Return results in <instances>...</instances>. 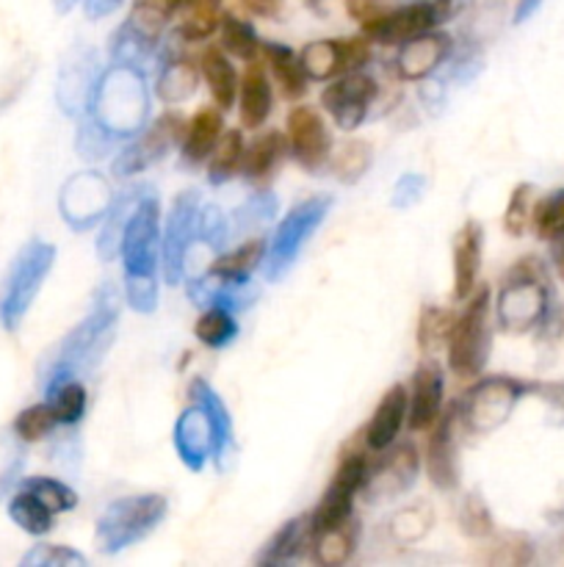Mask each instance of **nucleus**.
Returning <instances> with one entry per match:
<instances>
[{
    "instance_id": "nucleus-1",
    "label": "nucleus",
    "mask_w": 564,
    "mask_h": 567,
    "mask_svg": "<svg viewBox=\"0 0 564 567\" xmlns=\"http://www.w3.org/2000/svg\"><path fill=\"white\" fill-rule=\"evenodd\" d=\"M125 264V297L136 313H153L158 305L160 266V205L158 197L144 194L127 219L119 244Z\"/></svg>"
},
{
    "instance_id": "nucleus-2",
    "label": "nucleus",
    "mask_w": 564,
    "mask_h": 567,
    "mask_svg": "<svg viewBox=\"0 0 564 567\" xmlns=\"http://www.w3.org/2000/svg\"><path fill=\"white\" fill-rule=\"evenodd\" d=\"M88 125L119 142L136 136L147 127L149 120V92L138 66L114 64L100 72L86 103Z\"/></svg>"
},
{
    "instance_id": "nucleus-3",
    "label": "nucleus",
    "mask_w": 564,
    "mask_h": 567,
    "mask_svg": "<svg viewBox=\"0 0 564 567\" xmlns=\"http://www.w3.org/2000/svg\"><path fill=\"white\" fill-rule=\"evenodd\" d=\"M119 293L111 282L100 286L88 316L59 343L53 363L44 371V388L48 391H53L61 382L75 380L77 371L94 369L103 360L111 341H114L116 321H119Z\"/></svg>"
},
{
    "instance_id": "nucleus-4",
    "label": "nucleus",
    "mask_w": 564,
    "mask_h": 567,
    "mask_svg": "<svg viewBox=\"0 0 564 567\" xmlns=\"http://www.w3.org/2000/svg\"><path fill=\"white\" fill-rule=\"evenodd\" d=\"M53 264L55 247L42 241V238H33V241H28L17 252L9 271H6L3 282H0V324L6 330L14 332L22 324L25 313L31 310L33 299L42 291L44 277L50 275Z\"/></svg>"
},
{
    "instance_id": "nucleus-5",
    "label": "nucleus",
    "mask_w": 564,
    "mask_h": 567,
    "mask_svg": "<svg viewBox=\"0 0 564 567\" xmlns=\"http://www.w3.org/2000/svg\"><path fill=\"white\" fill-rule=\"evenodd\" d=\"M166 513H169V504L158 493L116 498L97 518L94 543H97L103 554L125 551V548L136 546L144 537L153 535L160 526V520L166 518Z\"/></svg>"
},
{
    "instance_id": "nucleus-6",
    "label": "nucleus",
    "mask_w": 564,
    "mask_h": 567,
    "mask_svg": "<svg viewBox=\"0 0 564 567\" xmlns=\"http://www.w3.org/2000/svg\"><path fill=\"white\" fill-rule=\"evenodd\" d=\"M547 316H551V291H547L542 266L534 258L520 260L501 286L498 321L509 332H529L547 324Z\"/></svg>"
},
{
    "instance_id": "nucleus-7",
    "label": "nucleus",
    "mask_w": 564,
    "mask_h": 567,
    "mask_svg": "<svg viewBox=\"0 0 564 567\" xmlns=\"http://www.w3.org/2000/svg\"><path fill=\"white\" fill-rule=\"evenodd\" d=\"M448 365L459 380H470L484 371L487 358L492 347V324H490V288L481 286L473 293L462 313L453 321V330L448 336Z\"/></svg>"
},
{
    "instance_id": "nucleus-8",
    "label": "nucleus",
    "mask_w": 564,
    "mask_h": 567,
    "mask_svg": "<svg viewBox=\"0 0 564 567\" xmlns=\"http://www.w3.org/2000/svg\"><path fill=\"white\" fill-rule=\"evenodd\" d=\"M330 205H332L330 197H310L288 210L285 219L280 221V227H276L274 236H271L269 249H265V258H263L265 280L271 282L280 280V277L296 264L304 244L310 241V236H313V233L321 227V221L326 219Z\"/></svg>"
},
{
    "instance_id": "nucleus-9",
    "label": "nucleus",
    "mask_w": 564,
    "mask_h": 567,
    "mask_svg": "<svg viewBox=\"0 0 564 567\" xmlns=\"http://www.w3.org/2000/svg\"><path fill=\"white\" fill-rule=\"evenodd\" d=\"M523 391V382L512 380V377H487V380L476 382L457 402L459 424L470 435H490L498 426L506 424Z\"/></svg>"
},
{
    "instance_id": "nucleus-10",
    "label": "nucleus",
    "mask_w": 564,
    "mask_h": 567,
    "mask_svg": "<svg viewBox=\"0 0 564 567\" xmlns=\"http://www.w3.org/2000/svg\"><path fill=\"white\" fill-rule=\"evenodd\" d=\"M199 194L186 188L171 203L169 216H166V230L160 236V266L169 286H177L186 275V258L191 252V244L197 241L199 227Z\"/></svg>"
},
{
    "instance_id": "nucleus-11",
    "label": "nucleus",
    "mask_w": 564,
    "mask_h": 567,
    "mask_svg": "<svg viewBox=\"0 0 564 567\" xmlns=\"http://www.w3.org/2000/svg\"><path fill=\"white\" fill-rule=\"evenodd\" d=\"M453 14V0H415L407 6H393L385 17L363 28L370 42L401 44L407 39L435 31Z\"/></svg>"
},
{
    "instance_id": "nucleus-12",
    "label": "nucleus",
    "mask_w": 564,
    "mask_h": 567,
    "mask_svg": "<svg viewBox=\"0 0 564 567\" xmlns=\"http://www.w3.org/2000/svg\"><path fill=\"white\" fill-rule=\"evenodd\" d=\"M365 471H368V457H365L363 452L348 449L346 454H341V463H337L330 487H326L318 507L310 515L313 532L330 529V526L341 524V520H346L348 515H352L354 496L363 491Z\"/></svg>"
},
{
    "instance_id": "nucleus-13",
    "label": "nucleus",
    "mask_w": 564,
    "mask_h": 567,
    "mask_svg": "<svg viewBox=\"0 0 564 567\" xmlns=\"http://www.w3.org/2000/svg\"><path fill=\"white\" fill-rule=\"evenodd\" d=\"M382 457L370 460L365 471L363 493L370 502H387V498L401 496L409 491L418 476V449L412 443H398V446L382 449Z\"/></svg>"
},
{
    "instance_id": "nucleus-14",
    "label": "nucleus",
    "mask_w": 564,
    "mask_h": 567,
    "mask_svg": "<svg viewBox=\"0 0 564 567\" xmlns=\"http://www.w3.org/2000/svg\"><path fill=\"white\" fill-rule=\"evenodd\" d=\"M182 136H186V120H182L180 114H175V111H166V114L158 116L136 142L127 144V147L116 155L114 175L130 177L136 175V172L147 169L149 164L164 158L177 142H182Z\"/></svg>"
},
{
    "instance_id": "nucleus-15",
    "label": "nucleus",
    "mask_w": 564,
    "mask_h": 567,
    "mask_svg": "<svg viewBox=\"0 0 564 567\" xmlns=\"http://www.w3.org/2000/svg\"><path fill=\"white\" fill-rule=\"evenodd\" d=\"M376 97V83L374 78H368L365 72H343L337 81H332L330 86L321 92V105L326 109V114L332 116L337 127L343 131H354V127L363 125V120L368 116L370 103Z\"/></svg>"
},
{
    "instance_id": "nucleus-16",
    "label": "nucleus",
    "mask_w": 564,
    "mask_h": 567,
    "mask_svg": "<svg viewBox=\"0 0 564 567\" xmlns=\"http://www.w3.org/2000/svg\"><path fill=\"white\" fill-rule=\"evenodd\" d=\"M288 147L304 169L313 172L326 164L332 153V136L324 116L313 105H296L288 114Z\"/></svg>"
},
{
    "instance_id": "nucleus-17",
    "label": "nucleus",
    "mask_w": 564,
    "mask_h": 567,
    "mask_svg": "<svg viewBox=\"0 0 564 567\" xmlns=\"http://www.w3.org/2000/svg\"><path fill=\"white\" fill-rule=\"evenodd\" d=\"M108 205V186L94 172H83V175L70 177L64 192H61V214H64L66 225L75 227V230H88L97 221H103Z\"/></svg>"
},
{
    "instance_id": "nucleus-18",
    "label": "nucleus",
    "mask_w": 564,
    "mask_h": 567,
    "mask_svg": "<svg viewBox=\"0 0 564 567\" xmlns=\"http://www.w3.org/2000/svg\"><path fill=\"white\" fill-rule=\"evenodd\" d=\"M429 446H426V471L437 491H453L457 487V435L462 430L457 413V402L440 413L437 424L431 426Z\"/></svg>"
},
{
    "instance_id": "nucleus-19",
    "label": "nucleus",
    "mask_w": 564,
    "mask_h": 567,
    "mask_svg": "<svg viewBox=\"0 0 564 567\" xmlns=\"http://www.w3.org/2000/svg\"><path fill=\"white\" fill-rule=\"evenodd\" d=\"M175 452L188 471H202L205 463L216 454V432L208 413L191 402V408L182 410L175 424Z\"/></svg>"
},
{
    "instance_id": "nucleus-20",
    "label": "nucleus",
    "mask_w": 564,
    "mask_h": 567,
    "mask_svg": "<svg viewBox=\"0 0 564 567\" xmlns=\"http://www.w3.org/2000/svg\"><path fill=\"white\" fill-rule=\"evenodd\" d=\"M451 37L442 31H426L420 37L407 39L398 44L396 72L404 81H424L451 55Z\"/></svg>"
},
{
    "instance_id": "nucleus-21",
    "label": "nucleus",
    "mask_w": 564,
    "mask_h": 567,
    "mask_svg": "<svg viewBox=\"0 0 564 567\" xmlns=\"http://www.w3.org/2000/svg\"><path fill=\"white\" fill-rule=\"evenodd\" d=\"M442 371L437 363H424L412 374L407 393V421L412 432H426L442 413Z\"/></svg>"
},
{
    "instance_id": "nucleus-22",
    "label": "nucleus",
    "mask_w": 564,
    "mask_h": 567,
    "mask_svg": "<svg viewBox=\"0 0 564 567\" xmlns=\"http://www.w3.org/2000/svg\"><path fill=\"white\" fill-rule=\"evenodd\" d=\"M481 244H484V230L473 219L464 221L462 230L453 238V299L457 302L473 293L481 264Z\"/></svg>"
},
{
    "instance_id": "nucleus-23",
    "label": "nucleus",
    "mask_w": 564,
    "mask_h": 567,
    "mask_svg": "<svg viewBox=\"0 0 564 567\" xmlns=\"http://www.w3.org/2000/svg\"><path fill=\"white\" fill-rule=\"evenodd\" d=\"M241 103H238V111H241V125L254 131V127L263 125L271 114V83L269 72H265L263 55L247 61V70L241 75Z\"/></svg>"
},
{
    "instance_id": "nucleus-24",
    "label": "nucleus",
    "mask_w": 564,
    "mask_h": 567,
    "mask_svg": "<svg viewBox=\"0 0 564 567\" xmlns=\"http://www.w3.org/2000/svg\"><path fill=\"white\" fill-rule=\"evenodd\" d=\"M404 419H407V391H404V385H393L379 399L374 419H370L368 430L363 432L365 446L370 452H382V449L390 446L398 437V432H401Z\"/></svg>"
},
{
    "instance_id": "nucleus-25",
    "label": "nucleus",
    "mask_w": 564,
    "mask_h": 567,
    "mask_svg": "<svg viewBox=\"0 0 564 567\" xmlns=\"http://www.w3.org/2000/svg\"><path fill=\"white\" fill-rule=\"evenodd\" d=\"M359 543V524L348 515L330 529L313 532V559L324 567H341L354 557Z\"/></svg>"
},
{
    "instance_id": "nucleus-26",
    "label": "nucleus",
    "mask_w": 564,
    "mask_h": 567,
    "mask_svg": "<svg viewBox=\"0 0 564 567\" xmlns=\"http://www.w3.org/2000/svg\"><path fill=\"white\" fill-rule=\"evenodd\" d=\"M260 55H263L265 66L274 75V81L280 83V92L288 100H299L307 92V72H304L302 59L293 53L291 48L276 42H260Z\"/></svg>"
},
{
    "instance_id": "nucleus-27",
    "label": "nucleus",
    "mask_w": 564,
    "mask_h": 567,
    "mask_svg": "<svg viewBox=\"0 0 564 567\" xmlns=\"http://www.w3.org/2000/svg\"><path fill=\"white\" fill-rule=\"evenodd\" d=\"M224 133V120H221V109H199L186 125V136H182V161L186 164H202L210 158L216 142Z\"/></svg>"
},
{
    "instance_id": "nucleus-28",
    "label": "nucleus",
    "mask_w": 564,
    "mask_h": 567,
    "mask_svg": "<svg viewBox=\"0 0 564 567\" xmlns=\"http://www.w3.org/2000/svg\"><path fill=\"white\" fill-rule=\"evenodd\" d=\"M304 546H313V524L310 515H296L285 526L274 532L263 551L258 554V565H285L304 551Z\"/></svg>"
},
{
    "instance_id": "nucleus-29",
    "label": "nucleus",
    "mask_w": 564,
    "mask_h": 567,
    "mask_svg": "<svg viewBox=\"0 0 564 567\" xmlns=\"http://www.w3.org/2000/svg\"><path fill=\"white\" fill-rule=\"evenodd\" d=\"M199 72H202V78L208 81L213 103L219 105L221 111L232 109V103H236L238 97V86H241V78H238L232 61L227 59L224 48H216L213 44V48L205 50L202 61H199Z\"/></svg>"
},
{
    "instance_id": "nucleus-30",
    "label": "nucleus",
    "mask_w": 564,
    "mask_h": 567,
    "mask_svg": "<svg viewBox=\"0 0 564 567\" xmlns=\"http://www.w3.org/2000/svg\"><path fill=\"white\" fill-rule=\"evenodd\" d=\"M188 399H191V402H197L199 408L208 413L210 424H213V432H216L213 460L221 465L227 460V454L232 452V446H236V437H232L230 413H227V408H224V402H221L219 393H216L213 388H210L205 380H194L191 382V388H188Z\"/></svg>"
},
{
    "instance_id": "nucleus-31",
    "label": "nucleus",
    "mask_w": 564,
    "mask_h": 567,
    "mask_svg": "<svg viewBox=\"0 0 564 567\" xmlns=\"http://www.w3.org/2000/svg\"><path fill=\"white\" fill-rule=\"evenodd\" d=\"M288 150V136H282L280 131H269L260 138H254L247 150H243L241 158V175L247 177L254 186H263L271 175H274V166L280 164V158Z\"/></svg>"
},
{
    "instance_id": "nucleus-32",
    "label": "nucleus",
    "mask_w": 564,
    "mask_h": 567,
    "mask_svg": "<svg viewBox=\"0 0 564 567\" xmlns=\"http://www.w3.org/2000/svg\"><path fill=\"white\" fill-rule=\"evenodd\" d=\"M92 50H88V59H75V61H66V66L61 70V81H59V100H61V109L66 114H81L86 111L88 103V94H92L94 83H97V75L88 72L92 66Z\"/></svg>"
},
{
    "instance_id": "nucleus-33",
    "label": "nucleus",
    "mask_w": 564,
    "mask_h": 567,
    "mask_svg": "<svg viewBox=\"0 0 564 567\" xmlns=\"http://www.w3.org/2000/svg\"><path fill=\"white\" fill-rule=\"evenodd\" d=\"M147 194V188H127L122 192L119 197L111 199L108 210L103 216V236H100L97 249L103 255V260H111L116 252H119V244H122V233H125L127 219H130L133 208L138 205V199Z\"/></svg>"
},
{
    "instance_id": "nucleus-34",
    "label": "nucleus",
    "mask_w": 564,
    "mask_h": 567,
    "mask_svg": "<svg viewBox=\"0 0 564 567\" xmlns=\"http://www.w3.org/2000/svg\"><path fill=\"white\" fill-rule=\"evenodd\" d=\"M265 249H269V244H265L263 238H249V241H243L241 247L232 249V252L219 255V258L208 266V271L221 277V280L247 282L249 277H252V271L263 264Z\"/></svg>"
},
{
    "instance_id": "nucleus-35",
    "label": "nucleus",
    "mask_w": 564,
    "mask_h": 567,
    "mask_svg": "<svg viewBox=\"0 0 564 567\" xmlns=\"http://www.w3.org/2000/svg\"><path fill=\"white\" fill-rule=\"evenodd\" d=\"M197 64L188 55H171L158 75V97L164 103H182L197 92Z\"/></svg>"
},
{
    "instance_id": "nucleus-36",
    "label": "nucleus",
    "mask_w": 564,
    "mask_h": 567,
    "mask_svg": "<svg viewBox=\"0 0 564 567\" xmlns=\"http://www.w3.org/2000/svg\"><path fill=\"white\" fill-rule=\"evenodd\" d=\"M241 158H243V136L241 131H224L216 142L213 153L208 161V181L213 186L232 181V177L241 172Z\"/></svg>"
},
{
    "instance_id": "nucleus-37",
    "label": "nucleus",
    "mask_w": 564,
    "mask_h": 567,
    "mask_svg": "<svg viewBox=\"0 0 564 567\" xmlns=\"http://www.w3.org/2000/svg\"><path fill=\"white\" fill-rule=\"evenodd\" d=\"M182 11L186 14H182L177 37L186 42H199L221 25V0H186Z\"/></svg>"
},
{
    "instance_id": "nucleus-38",
    "label": "nucleus",
    "mask_w": 564,
    "mask_h": 567,
    "mask_svg": "<svg viewBox=\"0 0 564 567\" xmlns=\"http://www.w3.org/2000/svg\"><path fill=\"white\" fill-rule=\"evenodd\" d=\"M9 515L22 532H28V535L33 537H42L53 529V513H50V509L28 491L17 493V496L11 498Z\"/></svg>"
},
{
    "instance_id": "nucleus-39",
    "label": "nucleus",
    "mask_w": 564,
    "mask_h": 567,
    "mask_svg": "<svg viewBox=\"0 0 564 567\" xmlns=\"http://www.w3.org/2000/svg\"><path fill=\"white\" fill-rule=\"evenodd\" d=\"M171 11H177L175 0H133L130 17H127V25L136 28L142 37L155 39L164 33L166 22L171 20Z\"/></svg>"
},
{
    "instance_id": "nucleus-40",
    "label": "nucleus",
    "mask_w": 564,
    "mask_h": 567,
    "mask_svg": "<svg viewBox=\"0 0 564 567\" xmlns=\"http://www.w3.org/2000/svg\"><path fill=\"white\" fill-rule=\"evenodd\" d=\"M304 72L310 81H332L341 75V53H337V39H318L310 42L307 48L299 53Z\"/></svg>"
},
{
    "instance_id": "nucleus-41",
    "label": "nucleus",
    "mask_w": 564,
    "mask_h": 567,
    "mask_svg": "<svg viewBox=\"0 0 564 567\" xmlns=\"http://www.w3.org/2000/svg\"><path fill=\"white\" fill-rule=\"evenodd\" d=\"M194 336H197V341H202L205 347L221 349L238 336V324L230 316V310L216 308L213 305V308H208L197 319V324H194Z\"/></svg>"
},
{
    "instance_id": "nucleus-42",
    "label": "nucleus",
    "mask_w": 564,
    "mask_h": 567,
    "mask_svg": "<svg viewBox=\"0 0 564 567\" xmlns=\"http://www.w3.org/2000/svg\"><path fill=\"white\" fill-rule=\"evenodd\" d=\"M221 48L232 53L241 61H252L260 55V39L249 22L238 20V17H221Z\"/></svg>"
},
{
    "instance_id": "nucleus-43",
    "label": "nucleus",
    "mask_w": 564,
    "mask_h": 567,
    "mask_svg": "<svg viewBox=\"0 0 564 567\" xmlns=\"http://www.w3.org/2000/svg\"><path fill=\"white\" fill-rule=\"evenodd\" d=\"M48 402L53 408L59 424H77L86 413V388L77 380H66L48 391Z\"/></svg>"
},
{
    "instance_id": "nucleus-44",
    "label": "nucleus",
    "mask_w": 564,
    "mask_h": 567,
    "mask_svg": "<svg viewBox=\"0 0 564 567\" xmlns=\"http://www.w3.org/2000/svg\"><path fill=\"white\" fill-rule=\"evenodd\" d=\"M453 321L457 316L448 308H435V305H426L420 310L418 321V343L424 352H431V349H440L442 343H448V336L453 330Z\"/></svg>"
},
{
    "instance_id": "nucleus-45",
    "label": "nucleus",
    "mask_w": 564,
    "mask_h": 567,
    "mask_svg": "<svg viewBox=\"0 0 564 567\" xmlns=\"http://www.w3.org/2000/svg\"><path fill=\"white\" fill-rule=\"evenodd\" d=\"M22 491L33 493L50 513H70L77 504V493L70 485L59 480H48V476H33L22 485Z\"/></svg>"
},
{
    "instance_id": "nucleus-46",
    "label": "nucleus",
    "mask_w": 564,
    "mask_h": 567,
    "mask_svg": "<svg viewBox=\"0 0 564 567\" xmlns=\"http://www.w3.org/2000/svg\"><path fill=\"white\" fill-rule=\"evenodd\" d=\"M531 225H534L536 236L553 241L564 233V188L542 197L534 203V214H531Z\"/></svg>"
},
{
    "instance_id": "nucleus-47",
    "label": "nucleus",
    "mask_w": 564,
    "mask_h": 567,
    "mask_svg": "<svg viewBox=\"0 0 564 567\" xmlns=\"http://www.w3.org/2000/svg\"><path fill=\"white\" fill-rule=\"evenodd\" d=\"M368 166L370 150L365 142H346L332 155V172L341 183H357L368 172Z\"/></svg>"
},
{
    "instance_id": "nucleus-48",
    "label": "nucleus",
    "mask_w": 564,
    "mask_h": 567,
    "mask_svg": "<svg viewBox=\"0 0 564 567\" xmlns=\"http://www.w3.org/2000/svg\"><path fill=\"white\" fill-rule=\"evenodd\" d=\"M55 424H59V419H55L53 408H50V402H42V404H31V408H25L20 415H17L14 432L25 443H36L42 441V437H48Z\"/></svg>"
},
{
    "instance_id": "nucleus-49",
    "label": "nucleus",
    "mask_w": 564,
    "mask_h": 567,
    "mask_svg": "<svg viewBox=\"0 0 564 567\" xmlns=\"http://www.w3.org/2000/svg\"><path fill=\"white\" fill-rule=\"evenodd\" d=\"M531 214H534V186L520 183L514 186L506 210H503V230L514 238L523 236L525 227L531 225Z\"/></svg>"
},
{
    "instance_id": "nucleus-50",
    "label": "nucleus",
    "mask_w": 564,
    "mask_h": 567,
    "mask_svg": "<svg viewBox=\"0 0 564 567\" xmlns=\"http://www.w3.org/2000/svg\"><path fill=\"white\" fill-rule=\"evenodd\" d=\"M25 567H83L86 557L66 546H53V543H42V546H33L31 551L22 557Z\"/></svg>"
},
{
    "instance_id": "nucleus-51",
    "label": "nucleus",
    "mask_w": 564,
    "mask_h": 567,
    "mask_svg": "<svg viewBox=\"0 0 564 567\" xmlns=\"http://www.w3.org/2000/svg\"><path fill=\"white\" fill-rule=\"evenodd\" d=\"M276 214V197L269 192H254L241 208L236 210L238 230H258L263 221H269Z\"/></svg>"
},
{
    "instance_id": "nucleus-52",
    "label": "nucleus",
    "mask_w": 564,
    "mask_h": 567,
    "mask_svg": "<svg viewBox=\"0 0 564 567\" xmlns=\"http://www.w3.org/2000/svg\"><path fill=\"white\" fill-rule=\"evenodd\" d=\"M230 238V221L224 219L219 208H202L199 210V227H197V241H202L208 249L219 252Z\"/></svg>"
},
{
    "instance_id": "nucleus-53",
    "label": "nucleus",
    "mask_w": 564,
    "mask_h": 567,
    "mask_svg": "<svg viewBox=\"0 0 564 567\" xmlns=\"http://www.w3.org/2000/svg\"><path fill=\"white\" fill-rule=\"evenodd\" d=\"M459 524H462L464 535H470V537H484L492 532V518L479 496L464 498L462 509H459Z\"/></svg>"
},
{
    "instance_id": "nucleus-54",
    "label": "nucleus",
    "mask_w": 564,
    "mask_h": 567,
    "mask_svg": "<svg viewBox=\"0 0 564 567\" xmlns=\"http://www.w3.org/2000/svg\"><path fill=\"white\" fill-rule=\"evenodd\" d=\"M370 39L365 37H348L337 39V53H341V75L343 72H357L363 70L370 61Z\"/></svg>"
},
{
    "instance_id": "nucleus-55",
    "label": "nucleus",
    "mask_w": 564,
    "mask_h": 567,
    "mask_svg": "<svg viewBox=\"0 0 564 567\" xmlns=\"http://www.w3.org/2000/svg\"><path fill=\"white\" fill-rule=\"evenodd\" d=\"M343 6H346L348 17L357 20L363 28L370 25V22H376L379 17H385L387 11L393 9L390 0H343Z\"/></svg>"
},
{
    "instance_id": "nucleus-56",
    "label": "nucleus",
    "mask_w": 564,
    "mask_h": 567,
    "mask_svg": "<svg viewBox=\"0 0 564 567\" xmlns=\"http://www.w3.org/2000/svg\"><path fill=\"white\" fill-rule=\"evenodd\" d=\"M424 175H404L401 181L396 183V192H393V205H396V208H409V205L424 194Z\"/></svg>"
},
{
    "instance_id": "nucleus-57",
    "label": "nucleus",
    "mask_w": 564,
    "mask_h": 567,
    "mask_svg": "<svg viewBox=\"0 0 564 567\" xmlns=\"http://www.w3.org/2000/svg\"><path fill=\"white\" fill-rule=\"evenodd\" d=\"M122 3H125V0H83V6H86V14L92 17V20L114 14Z\"/></svg>"
},
{
    "instance_id": "nucleus-58",
    "label": "nucleus",
    "mask_w": 564,
    "mask_h": 567,
    "mask_svg": "<svg viewBox=\"0 0 564 567\" xmlns=\"http://www.w3.org/2000/svg\"><path fill=\"white\" fill-rule=\"evenodd\" d=\"M243 6L260 17H274L282 9V0H243Z\"/></svg>"
},
{
    "instance_id": "nucleus-59",
    "label": "nucleus",
    "mask_w": 564,
    "mask_h": 567,
    "mask_svg": "<svg viewBox=\"0 0 564 567\" xmlns=\"http://www.w3.org/2000/svg\"><path fill=\"white\" fill-rule=\"evenodd\" d=\"M540 6H542V0H520V3H518V11H514V22L529 20V17L534 14L536 9H540Z\"/></svg>"
},
{
    "instance_id": "nucleus-60",
    "label": "nucleus",
    "mask_w": 564,
    "mask_h": 567,
    "mask_svg": "<svg viewBox=\"0 0 564 567\" xmlns=\"http://www.w3.org/2000/svg\"><path fill=\"white\" fill-rule=\"evenodd\" d=\"M553 264H556V271L558 275H562V280H564V233L558 238H553Z\"/></svg>"
},
{
    "instance_id": "nucleus-61",
    "label": "nucleus",
    "mask_w": 564,
    "mask_h": 567,
    "mask_svg": "<svg viewBox=\"0 0 564 567\" xmlns=\"http://www.w3.org/2000/svg\"><path fill=\"white\" fill-rule=\"evenodd\" d=\"M545 396L551 399L553 404H558V408L564 410V382H562V385H551V388H547Z\"/></svg>"
},
{
    "instance_id": "nucleus-62",
    "label": "nucleus",
    "mask_w": 564,
    "mask_h": 567,
    "mask_svg": "<svg viewBox=\"0 0 564 567\" xmlns=\"http://www.w3.org/2000/svg\"><path fill=\"white\" fill-rule=\"evenodd\" d=\"M72 3H75V0H55V9H59V11H70Z\"/></svg>"
},
{
    "instance_id": "nucleus-63",
    "label": "nucleus",
    "mask_w": 564,
    "mask_h": 567,
    "mask_svg": "<svg viewBox=\"0 0 564 567\" xmlns=\"http://www.w3.org/2000/svg\"><path fill=\"white\" fill-rule=\"evenodd\" d=\"M175 6L177 9H182V6H186V0H175Z\"/></svg>"
}]
</instances>
